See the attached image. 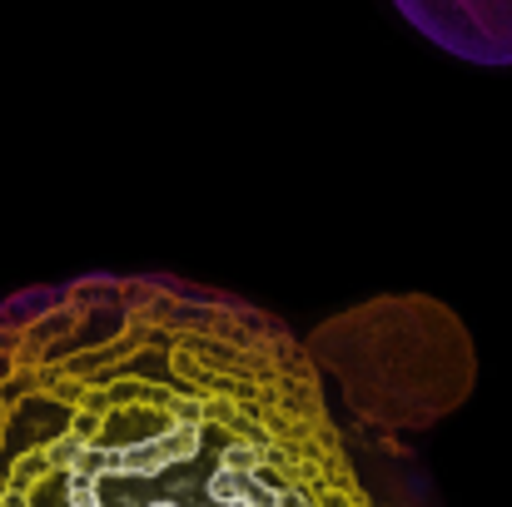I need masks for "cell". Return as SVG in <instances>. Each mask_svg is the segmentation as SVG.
Here are the masks:
<instances>
[{
	"label": "cell",
	"instance_id": "cell-1",
	"mask_svg": "<svg viewBox=\"0 0 512 507\" xmlns=\"http://www.w3.org/2000/svg\"><path fill=\"white\" fill-rule=\"evenodd\" d=\"M314 358L339 378L343 398L383 428H433L473 388V343L443 304L428 309L408 353H393L388 363L324 338H314Z\"/></svg>",
	"mask_w": 512,
	"mask_h": 507
}]
</instances>
